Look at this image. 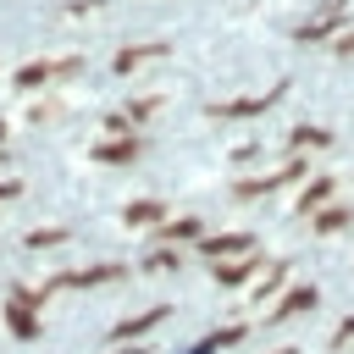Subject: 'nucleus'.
Wrapping results in <instances>:
<instances>
[{
    "label": "nucleus",
    "mask_w": 354,
    "mask_h": 354,
    "mask_svg": "<svg viewBox=\"0 0 354 354\" xmlns=\"http://www.w3.org/2000/svg\"><path fill=\"white\" fill-rule=\"evenodd\" d=\"M188 354H210V343H199V348H188Z\"/></svg>",
    "instance_id": "1"
}]
</instances>
